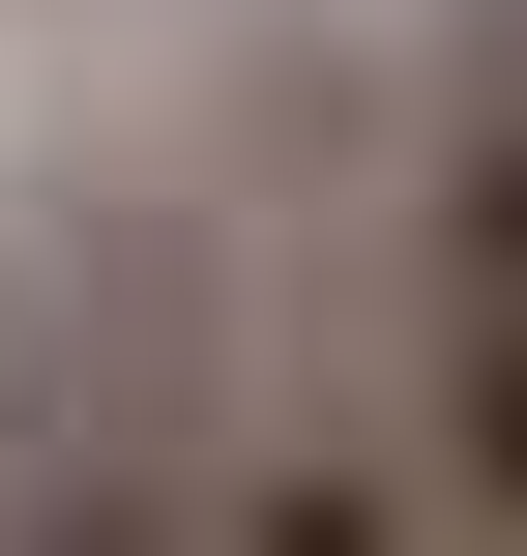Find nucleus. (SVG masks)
<instances>
[{"instance_id": "nucleus-1", "label": "nucleus", "mask_w": 527, "mask_h": 556, "mask_svg": "<svg viewBox=\"0 0 527 556\" xmlns=\"http://www.w3.org/2000/svg\"><path fill=\"white\" fill-rule=\"evenodd\" d=\"M411 440L469 556H527V29L440 88V205H411Z\"/></svg>"}, {"instance_id": "nucleus-2", "label": "nucleus", "mask_w": 527, "mask_h": 556, "mask_svg": "<svg viewBox=\"0 0 527 556\" xmlns=\"http://www.w3.org/2000/svg\"><path fill=\"white\" fill-rule=\"evenodd\" d=\"M235 556H469V498H440V440L411 410H352V381H293L264 440H235V498H205Z\"/></svg>"}, {"instance_id": "nucleus-3", "label": "nucleus", "mask_w": 527, "mask_h": 556, "mask_svg": "<svg viewBox=\"0 0 527 556\" xmlns=\"http://www.w3.org/2000/svg\"><path fill=\"white\" fill-rule=\"evenodd\" d=\"M0 556H235V528H205L176 469H117V440H88V469H59V498H29V528H0Z\"/></svg>"}]
</instances>
